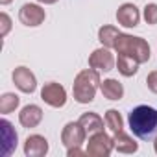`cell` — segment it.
Wrapping results in <instances>:
<instances>
[{"mask_svg":"<svg viewBox=\"0 0 157 157\" xmlns=\"http://www.w3.org/2000/svg\"><path fill=\"white\" fill-rule=\"evenodd\" d=\"M78 122L85 128L87 135H93V133H96V131H104V120H102V117L96 115V113H91V111H89V113H83Z\"/></svg>","mask_w":157,"mask_h":157,"instance_id":"cell-16","label":"cell"},{"mask_svg":"<svg viewBox=\"0 0 157 157\" xmlns=\"http://www.w3.org/2000/svg\"><path fill=\"white\" fill-rule=\"evenodd\" d=\"M26 157H43L48 153V140L43 135H30L24 142Z\"/></svg>","mask_w":157,"mask_h":157,"instance_id":"cell-11","label":"cell"},{"mask_svg":"<svg viewBox=\"0 0 157 157\" xmlns=\"http://www.w3.org/2000/svg\"><path fill=\"white\" fill-rule=\"evenodd\" d=\"M10 2H13V0H0V4H2V6H8Z\"/></svg>","mask_w":157,"mask_h":157,"instance_id":"cell-26","label":"cell"},{"mask_svg":"<svg viewBox=\"0 0 157 157\" xmlns=\"http://www.w3.org/2000/svg\"><path fill=\"white\" fill-rule=\"evenodd\" d=\"M41 100L48 104L50 107H63L67 104V91L63 85L56 82L44 83V87L41 89Z\"/></svg>","mask_w":157,"mask_h":157,"instance_id":"cell-6","label":"cell"},{"mask_svg":"<svg viewBox=\"0 0 157 157\" xmlns=\"http://www.w3.org/2000/svg\"><path fill=\"white\" fill-rule=\"evenodd\" d=\"M100 91H102V94H104L107 100H113V102L124 98V85H122L118 80H113V78L102 82Z\"/></svg>","mask_w":157,"mask_h":157,"instance_id":"cell-13","label":"cell"},{"mask_svg":"<svg viewBox=\"0 0 157 157\" xmlns=\"http://www.w3.org/2000/svg\"><path fill=\"white\" fill-rule=\"evenodd\" d=\"M43 120V109L35 104H30V105H24L19 113V122L24 126V128H37Z\"/></svg>","mask_w":157,"mask_h":157,"instance_id":"cell-12","label":"cell"},{"mask_svg":"<svg viewBox=\"0 0 157 157\" xmlns=\"http://www.w3.org/2000/svg\"><path fill=\"white\" fill-rule=\"evenodd\" d=\"M85 137H87V131L80 122H68V124H65V128L61 131V142L67 150L82 146L85 142Z\"/></svg>","mask_w":157,"mask_h":157,"instance_id":"cell-5","label":"cell"},{"mask_svg":"<svg viewBox=\"0 0 157 157\" xmlns=\"http://www.w3.org/2000/svg\"><path fill=\"white\" fill-rule=\"evenodd\" d=\"M117 54H126L137 59L139 63L150 61V44L142 37H133L129 33H120L115 44Z\"/></svg>","mask_w":157,"mask_h":157,"instance_id":"cell-3","label":"cell"},{"mask_svg":"<svg viewBox=\"0 0 157 157\" xmlns=\"http://www.w3.org/2000/svg\"><path fill=\"white\" fill-rule=\"evenodd\" d=\"M102 80H100V70L96 68H85L78 72L72 83V94L78 104H91L94 100L96 91L100 89Z\"/></svg>","mask_w":157,"mask_h":157,"instance_id":"cell-2","label":"cell"},{"mask_svg":"<svg viewBox=\"0 0 157 157\" xmlns=\"http://www.w3.org/2000/svg\"><path fill=\"white\" fill-rule=\"evenodd\" d=\"M37 2H39V4H46V6H48V4H56L57 0H37Z\"/></svg>","mask_w":157,"mask_h":157,"instance_id":"cell-25","label":"cell"},{"mask_svg":"<svg viewBox=\"0 0 157 157\" xmlns=\"http://www.w3.org/2000/svg\"><path fill=\"white\" fill-rule=\"evenodd\" d=\"M139 61L137 59H133L131 56H126V54H118V59H117V68H118V72L122 74V76H126V78H131V76H135L137 74V70H139Z\"/></svg>","mask_w":157,"mask_h":157,"instance_id":"cell-17","label":"cell"},{"mask_svg":"<svg viewBox=\"0 0 157 157\" xmlns=\"http://www.w3.org/2000/svg\"><path fill=\"white\" fill-rule=\"evenodd\" d=\"M89 67L91 68H96V70H104V72H109L113 70L115 67V56L111 54V48H98L94 50L91 56H89Z\"/></svg>","mask_w":157,"mask_h":157,"instance_id":"cell-9","label":"cell"},{"mask_svg":"<svg viewBox=\"0 0 157 157\" xmlns=\"http://www.w3.org/2000/svg\"><path fill=\"white\" fill-rule=\"evenodd\" d=\"M146 85H148V89H150L151 93L157 94V70H153V72H150V74L146 76Z\"/></svg>","mask_w":157,"mask_h":157,"instance_id":"cell-23","label":"cell"},{"mask_svg":"<svg viewBox=\"0 0 157 157\" xmlns=\"http://www.w3.org/2000/svg\"><path fill=\"white\" fill-rule=\"evenodd\" d=\"M10 30H11V19L6 13H2V15H0V35L6 37L10 33Z\"/></svg>","mask_w":157,"mask_h":157,"instance_id":"cell-22","label":"cell"},{"mask_svg":"<svg viewBox=\"0 0 157 157\" xmlns=\"http://www.w3.org/2000/svg\"><path fill=\"white\" fill-rule=\"evenodd\" d=\"M117 21L120 26H126V28H135L139 26V21H140V11L135 4L131 2H126L122 4L118 10H117Z\"/></svg>","mask_w":157,"mask_h":157,"instance_id":"cell-10","label":"cell"},{"mask_svg":"<svg viewBox=\"0 0 157 157\" xmlns=\"http://www.w3.org/2000/svg\"><path fill=\"white\" fill-rule=\"evenodd\" d=\"M115 148V142H113V137H109L107 133L104 131H96L89 137V142H87V155L91 157H107Z\"/></svg>","mask_w":157,"mask_h":157,"instance_id":"cell-4","label":"cell"},{"mask_svg":"<svg viewBox=\"0 0 157 157\" xmlns=\"http://www.w3.org/2000/svg\"><path fill=\"white\" fill-rule=\"evenodd\" d=\"M85 153H87V151H83L80 146H76V148H68V150H67V155H68V157H82V155H85Z\"/></svg>","mask_w":157,"mask_h":157,"instance_id":"cell-24","label":"cell"},{"mask_svg":"<svg viewBox=\"0 0 157 157\" xmlns=\"http://www.w3.org/2000/svg\"><path fill=\"white\" fill-rule=\"evenodd\" d=\"M153 150H155V153H157V137H155V140H153Z\"/></svg>","mask_w":157,"mask_h":157,"instance_id":"cell-27","label":"cell"},{"mask_svg":"<svg viewBox=\"0 0 157 157\" xmlns=\"http://www.w3.org/2000/svg\"><path fill=\"white\" fill-rule=\"evenodd\" d=\"M113 142H115V150L120 151V153H135L139 150V144L124 131H118L115 133L113 137Z\"/></svg>","mask_w":157,"mask_h":157,"instance_id":"cell-15","label":"cell"},{"mask_svg":"<svg viewBox=\"0 0 157 157\" xmlns=\"http://www.w3.org/2000/svg\"><path fill=\"white\" fill-rule=\"evenodd\" d=\"M118 35H120V30H118L117 26H111V24H104V26L98 30V41H100L105 48H115Z\"/></svg>","mask_w":157,"mask_h":157,"instance_id":"cell-18","label":"cell"},{"mask_svg":"<svg viewBox=\"0 0 157 157\" xmlns=\"http://www.w3.org/2000/svg\"><path fill=\"white\" fill-rule=\"evenodd\" d=\"M142 15H144L146 24H157V4H153V2L146 4Z\"/></svg>","mask_w":157,"mask_h":157,"instance_id":"cell-21","label":"cell"},{"mask_svg":"<svg viewBox=\"0 0 157 157\" xmlns=\"http://www.w3.org/2000/svg\"><path fill=\"white\" fill-rule=\"evenodd\" d=\"M11 78H13L15 87H17L21 93H26V94L35 93V89H37V80H35V74H33L28 67H17V68L13 70Z\"/></svg>","mask_w":157,"mask_h":157,"instance_id":"cell-7","label":"cell"},{"mask_svg":"<svg viewBox=\"0 0 157 157\" xmlns=\"http://www.w3.org/2000/svg\"><path fill=\"white\" fill-rule=\"evenodd\" d=\"M46 19V13L41 6L37 4H24L21 10H19V21L24 24V26H30V28H35L39 24H43Z\"/></svg>","mask_w":157,"mask_h":157,"instance_id":"cell-8","label":"cell"},{"mask_svg":"<svg viewBox=\"0 0 157 157\" xmlns=\"http://www.w3.org/2000/svg\"><path fill=\"white\" fill-rule=\"evenodd\" d=\"M21 104V98L15 94V93H4L0 96V113L2 115H8V113H13Z\"/></svg>","mask_w":157,"mask_h":157,"instance_id":"cell-19","label":"cell"},{"mask_svg":"<svg viewBox=\"0 0 157 157\" xmlns=\"http://www.w3.org/2000/svg\"><path fill=\"white\" fill-rule=\"evenodd\" d=\"M131 133L140 140H150L157 135V109L150 105H137L128 117Z\"/></svg>","mask_w":157,"mask_h":157,"instance_id":"cell-1","label":"cell"},{"mask_svg":"<svg viewBox=\"0 0 157 157\" xmlns=\"http://www.w3.org/2000/svg\"><path fill=\"white\" fill-rule=\"evenodd\" d=\"M0 126H2V142H4V155L8 157L15 148H17V131L13 129V126H11V122H8V120H2L0 122Z\"/></svg>","mask_w":157,"mask_h":157,"instance_id":"cell-14","label":"cell"},{"mask_svg":"<svg viewBox=\"0 0 157 157\" xmlns=\"http://www.w3.org/2000/svg\"><path fill=\"white\" fill-rule=\"evenodd\" d=\"M105 126L115 133L118 131H124V120H122V115L117 111V109H109L105 111Z\"/></svg>","mask_w":157,"mask_h":157,"instance_id":"cell-20","label":"cell"}]
</instances>
